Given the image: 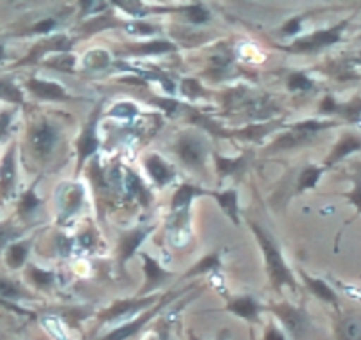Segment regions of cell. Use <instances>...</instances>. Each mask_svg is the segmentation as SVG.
Here are the masks:
<instances>
[{"label": "cell", "instance_id": "1", "mask_svg": "<svg viewBox=\"0 0 361 340\" xmlns=\"http://www.w3.org/2000/svg\"><path fill=\"white\" fill-rule=\"evenodd\" d=\"M253 231H255L257 238H259L260 241V246H262L264 250V255H266V265L267 269H269V277L271 280H273V284H275V286H282V284H290V286H294L293 277H290L289 269H287L286 262H283L282 255H280V252L276 250V246L264 236V232L260 231L257 225H253Z\"/></svg>", "mask_w": 361, "mask_h": 340}, {"label": "cell", "instance_id": "2", "mask_svg": "<svg viewBox=\"0 0 361 340\" xmlns=\"http://www.w3.org/2000/svg\"><path fill=\"white\" fill-rule=\"evenodd\" d=\"M342 32V25L333 27V29L324 30V32H315L314 36L305 37V40L298 41L294 47H290V50L294 51H308V50H317V48L329 47V44L336 43Z\"/></svg>", "mask_w": 361, "mask_h": 340}, {"label": "cell", "instance_id": "3", "mask_svg": "<svg viewBox=\"0 0 361 340\" xmlns=\"http://www.w3.org/2000/svg\"><path fill=\"white\" fill-rule=\"evenodd\" d=\"M176 151H177V154H179V158L190 166H200L204 163V158H206V156H204L206 154V151H204L202 142L195 140V138H190V137L180 138L179 144H177V147H176Z\"/></svg>", "mask_w": 361, "mask_h": 340}, {"label": "cell", "instance_id": "4", "mask_svg": "<svg viewBox=\"0 0 361 340\" xmlns=\"http://www.w3.org/2000/svg\"><path fill=\"white\" fill-rule=\"evenodd\" d=\"M57 137H59L57 130H55L51 124L44 123V124H41V126H37L32 133L34 151L41 156L50 154L51 149H54V145H55V142H57Z\"/></svg>", "mask_w": 361, "mask_h": 340}, {"label": "cell", "instance_id": "5", "mask_svg": "<svg viewBox=\"0 0 361 340\" xmlns=\"http://www.w3.org/2000/svg\"><path fill=\"white\" fill-rule=\"evenodd\" d=\"M96 123H98V114L90 119V123L87 124L85 131H83V135L80 137V142H78L80 163H82L85 158H89V156L98 149L99 142H98V135H96Z\"/></svg>", "mask_w": 361, "mask_h": 340}, {"label": "cell", "instance_id": "6", "mask_svg": "<svg viewBox=\"0 0 361 340\" xmlns=\"http://www.w3.org/2000/svg\"><path fill=\"white\" fill-rule=\"evenodd\" d=\"M29 89L36 96L43 99H62L66 98V92L59 83L54 82H44V80H30Z\"/></svg>", "mask_w": 361, "mask_h": 340}, {"label": "cell", "instance_id": "7", "mask_svg": "<svg viewBox=\"0 0 361 340\" xmlns=\"http://www.w3.org/2000/svg\"><path fill=\"white\" fill-rule=\"evenodd\" d=\"M161 307H163V303H159L158 307L154 308V310H152V312H147V314H145V315H142V317L138 319V321H135V322H131V324L123 326V328L116 329V332H112V333H110V335H106L105 339H102V340H126L128 336H131V335H133L135 332H138V329H140L142 326H144L145 322L149 321V319L154 317L156 312H158L159 308H161Z\"/></svg>", "mask_w": 361, "mask_h": 340}, {"label": "cell", "instance_id": "8", "mask_svg": "<svg viewBox=\"0 0 361 340\" xmlns=\"http://www.w3.org/2000/svg\"><path fill=\"white\" fill-rule=\"evenodd\" d=\"M145 166H147L149 174L152 176V179H154L158 185H165V183H169L170 179H172V170L166 166V163L163 162L159 156H149L147 162H145Z\"/></svg>", "mask_w": 361, "mask_h": 340}, {"label": "cell", "instance_id": "9", "mask_svg": "<svg viewBox=\"0 0 361 340\" xmlns=\"http://www.w3.org/2000/svg\"><path fill=\"white\" fill-rule=\"evenodd\" d=\"M13 183H15V158L13 151H9L0 165V190L4 195H8L9 190L13 188Z\"/></svg>", "mask_w": 361, "mask_h": 340}, {"label": "cell", "instance_id": "10", "mask_svg": "<svg viewBox=\"0 0 361 340\" xmlns=\"http://www.w3.org/2000/svg\"><path fill=\"white\" fill-rule=\"evenodd\" d=\"M149 229H144V231H133L130 232V234L124 238L123 241V261H128V259L131 257L135 253V250L138 248V245H140L142 241H144V238L147 236Z\"/></svg>", "mask_w": 361, "mask_h": 340}, {"label": "cell", "instance_id": "11", "mask_svg": "<svg viewBox=\"0 0 361 340\" xmlns=\"http://www.w3.org/2000/svg\"><path fill=\"white\" fill-rule=\"evenodd\" d=\"M144 261H145V273H147V287H145V291H149L151 287L159 286V282H161L163 279H166L169 273L163 272V269L158 266V262L152 261V259L147 257V255L144 257Z\"/></svg>", "mask_w": 361, "mask_h": 340}, {"label": "cell", "instance_id": "12", "mask_svg": "<svg viewBox=\"0 0 361 340\" xmlns=\"http://www.w3.org/2000/svg\"><path fill=\"white\" fill-rule=\"evenodd\" d=\"M279 315H282L286 326L294 333V335H300V333L305 329L303 315H301L298 310H294V308H287V310H283L282 308V310H279Z\"/></svg>", "mask_w": 361, "mask_h": 340}, {"label": "cell", "instance_id": "13", "mask_svg": "<svg viewBox=\"0 0 361 340\" xmlns=\"http://www.w3.org/2000/svg\"><path fill=\"white\" fill-rule=\"evenodd\" d=\"M342 340H361V319L347 317L340 326Z\"/></svg>", "mask_w": 361, "mask_h": 340}, {"label": "cell", "instance_id": "14", "mask_svg": "<svg viewBox=\"0 0 361 340\" xmlns=\"http://www.w3.org/2000/svg\"><path fill=\"white\" fill-rule=\"evenodd\" d=\"M231 310L235 312L238 315L246 319H252L257 315V303L252 298H239L238 301L231 303Z\"/></svg>", "mask_w": 361, "mask_h": 340}, {"label": "cell", "instance_id": "15", "mask_svg": "<svg viewBox=\"0 0 361 340\" xmlns=\"http://www.w3.org/2000/svg\"><path fill=\"white\" fill-rule=\"evenodd\" d=\"M218 202H220V206L224 207L225 211H227L228 217L232 218V220L238 224V193L235 192H225V193H220V195H216Z\"/></svg>", "mask_w": 361, "mask_h": 340}, {"label": "cell", "instance_id": "16", "mask_svg": "<svg viewBox=\"0 0 361 340\" xmlns=\"http://www.w3.org/2000/svg\"><path fill=\"white\" fill-rule=\"evenodd\" d=\"M200 190L199 188H193V186L190 185H185V186H180L179 192L173 195V200H172V207L173 210H179V207H185L188 206L190 200L193 199L195 195H200Z\"/></svg>", "mask_w": 361, "mask_h": 340}, {"label": "cell", "instance_id": "17", "mask_svg": "<svg viewBox=\"0 0 361 340\" xmlns=\"http://www.w3.org/2000/svg\"><path fill=\"white\" fill-rule=\"evenodd\" d=\"M360 147H361V142L357 140V138H353V137L345 138V140H342L338 145H336V149L333 151L329 162H336V159L343 158V156H347L349 152L356 151V149H360Z\"/></svg>", "mask_w": 361, "mask_h": 340}, {"label": "cell", "instance_id": "18", "mask_svg": "<svg viewBox=\"0 0 361 340\" xmlns=\"http://www.w3.org/2000/svg\"><path fill=\"white\" fill-rule=\"evenodd\" d=\"M27 257V246L18 243V245H13L8 252V262L11 268H20V266L25 262Z\"/></svg>", "mask_w": 361, "mask_h": 340}, {"label": "cell", "instance_id": "19", "mask_svg": "<svg viewBox=\"0 0 361 340\" xmlns=\"http://www.w3.org/2000/svg\"><path fill=\"white\" fill-rule=\"evenodd\" d=\"M308 286H310V289L314 291L315 294H317L319 298H322V300L326 301H331V303H335V294H333V291L329 289L328 286H326L322 280H315V279H307Z\"/></svg>", "mask_w": 361, "mask_h": 340}, {"label": "cell", "instance_id": "20", "mask_svg": "<svg viewBox=\"0 0 361 340\" xmlns=\"http://www.w3.org/2000/svg\"><path fill=\"white\" fill-rule=\"evenodd\" d=\"M319 178H321V169H317V166H308V169H305L300 178V190L314 188Z\"/></svg>", "mask_w": 361, "mask_h": 340}, {"label": "cell", "instance_id": "21", "mask_svg": "<svg viewBox=\"0 0 361 340\" xmlns=\"http://www.w3.org/2000/svg\"><path fill=\"white\" fill-rule=\"evenodd\" d=\"M218 268H220V261H218L216 253H213V255H207V257H204L202 261H200L199 265H197L195 268L188 273V277L200 275V273H206V272H211V269H218Z\"/></svg>", "mask_w": 361, "mask_h": 340}, {"label": "cell", "instance_id": "22", "mask_svg": "<svg viewBox=\"0 0 361 340\" xmlns=\"http://www.w3.org/2000/svg\"><path fill=\"white\" fill-rule=\"evenodd\" d=\"M128 188H130V192H133L135 195H138V199L144 200V204L147 202V192H145V188L142 186V181L133 174V172H128Z\"/></svg>", "mask_w": 361, "mask_h": 340}, {"label": "cell", "instance_id": "23", "mask_svg": "<svg viewBox=\"0 0 361 340\" xmlns=\"http://www.w3.org/2000/svg\"><path fill=\"white\" fill-rule=\"evenodd\" d=\"M289 87L294 89V91H298V89H301V91H307V89L312 87V82L303 75V73H296V75L290 76Z\"/></svg>", "mask_w": 361, "mask_h": 340}, {"label": "cell", "instance_id": "24", "mask_svg": "<svg viewBox=\"0 0 361 340\" xmlns=\"http://www.w3.org/2000/svg\"><path fill=\"white\" fill-rule=\"evenodd\" d=\"M170 50H173V47L169 41H154V43H149L140 48V51H144V54H161V51Z\"/></svg>", "mask_w": 361, "mask_h": 340}, {"label": "cell", "instance_id": "25", "mask_svg": "<svg viewBox=\"0 0 361 340\" xmlns=\"http://www.w3.org/2000/svg\"><path fill=\"white\" fill-rule=\"evenodd\" d=\"M0 96L6 99H13V102H22V95L13 83H0Z\"/></svg>", "mask_w": 361, "mask_h": 340}, {"label": "cell", "instance_id": "26", "mask_svg": "<svg viewBox=\"0 0 361 340\" xmlns=\"http://www.w3.org/2000/svg\"><path fill=\"white\" fill-rule=\"evenodd\" d=\"M188 18L195 23H204L209 18V13H207L206 9L200 8V6H192V8L188 9Z\"/></svg>", "mask_w": 361, "mask_h": 340}, {"label": "cell", "instance_id": "27", "mask_svg": "<svg viewBox=\"0 0 361 340\" xmlns=\"http://www.w3.org/2000/svg\"><path fill=\"white\" fill-rule=\"evenodd\" d=\"M32 279L36 280L37 286H50L51 282H54V275L51 273H47V272H41V269H32Z\"/></svg>", "mask_w": 361, "mask_h": 340}, {"label": "cell", "instance_id": "28", "mask_svg": "<svg viewBox=\"0 0 361 340\" xmlns=\"http://www.w3.org/2000/svg\"><path fill=\"white\" fill-rule=\"evenodd\" d=\"M239 163H241V159L238 162V159H221V158H218V165H220V169H221V172H224V174H231V172L238 170Z\"/></svg>", "mask_w": 361, "mask_h": 340}, {"label": "cell", "instance_id": "29", "mask_svg": "<svg viewBox=\"0 0 361 340\" xmlns=\"http://www.w3.org/2000/svg\"><path fill=\"white\" fill-rule=\"evenodd\" d=\"M0 294L6 298H16L18 296V289L15 287V284L6 282V280H0Z\"/></svg>", "mask_w": 361, "mask_h": 340}, {"label": "cell", "instance_id": "30", "mask_svg": "<svg viewBox=\"0 0 361 340\" xmlns=\"http://www.w3.org/2000/svg\"><path fill=\"white\" fill-rule=\"evenodd\" d=\"M39 204V199L36 197V193H34V190H30V192L25 193V197H23V202H22V207L23 211H32L34 207Z\"/></svg>", "mask_w": 361, "mask_h": 340}, {"label": "cell", "instance_id": "31", "mask_svg": "<svg viewBox=\"0 0 361 340\" xmlns=\"http://www.w3.org/2000/svg\"><path fill=\"white\" fill-rule=\"evenodd\" d=\"M119 112H123L121 116H133V114H137V109H135L133 105H130V103H119V105L112 110V114L114 116H119Z\"/></svg>", "mask_w": 361, "mask_h": 340}, {"label": "cell", "instance_id": "32", "mask_svg": "<svg viewBox=\"0 0 361 340\" xmlns=\"http://www.w3.org/2000/svg\"><path fill=\"white\" fill-rule=\"evenodd\" d=\"M9 123H11V114L9 112L0 114V138L4 137V133L8 131Z\"/></svg>", "mask_w": 361, "mask_h": 340}, {"label": "cell", "instance_id": "33", "mask_svg": "<svg viewBox=\"0 0 361 340\" xmlns=\"http://www.w3.org/2000/svg\"><path fill=\"white\" fill-rule=\"evenodd\" d=\"M264 340H283V335L276 328H269L264 335Z\"/></svg>", "mask_w": 361, "mask_h": 340}, {"label": "cell", "instance_id": "34", "mask_svg": "<svg viewBox=\"0 0 361 340\" xmlns=\"http://www.w3.org/2000/svg\"><path fill=\"white\" fill-rule=\"evenodd\" d=\"M283 30H286V34H293V32H296V30H300V18L290 20L289 23H286Z\"/></svg>", "mask_w": 361, "mask_h": 340}, {"label": "cell", "instance_id": "35", "mask_svg": "<svg viewBox=\"0 0 361 340\" xmlns=\"http://www.w3.org/2000/svg\"><path fill=\"white\" fill-rule=\"evenodd\" d=\"M54 25H55L54 20H47V22H43V23H37L36 32H48L50 29H54Z\"/></svg>", "mask_w": 361, "mask_h": 340}, {"label": "cell", "instance_id": "36", "mask_svg": "<svg viewBox=\"0 0 361 340\" xmlns=\"http://www.w3.org/2000/svg\"><path fill=\"white\" fill-rule=\"evenodd\" d=\"M350 199H353V202L361 210V183L356 186V190H354V193L350 195Z\"/></svg>", "mask_w": 361, "mask_h": 340}, {"label": "cell", "instance_id": "37", "mask_svg": "<svg viewBox=\"0 0 361 340\" xmlns=\"http://www.w3.org/2000/svg\"><path fill=\"white\" fill-rule=\"evenodd\" d=\"M322 109H324V110L333 109V102H331V99H326V103H324V105H322Z\"/></svg>", "mask_w": 361, "mask_h": 340}, {"label": "cell", "instance_id": "38", "mask_svg": "<svg viewBox=\"0 0 361 340\" xmlns=\"http://www.w3.org/2000/svg\"><path fill=\"white\" fill-rule=\"evenodd\" d=\"M0 59H2V47H0Z\"/></svg>", "mask_w": 361, "mask_h": 340}, {"label": "cell", "instance_id": "39", "mask_svg": "<svg viewBox=\"0 0 361 340\" xmlns=\"http://www.w3.org/2000/svg\"><path fill=\"white\" fill-rule=\"evenodd\" d=\"M192 339H193V340H199V339H195V336H192ZM220 340H225V339H220Z\"/></svg>", "mask_w": 361, "mask_h": 340}]
</instances>
